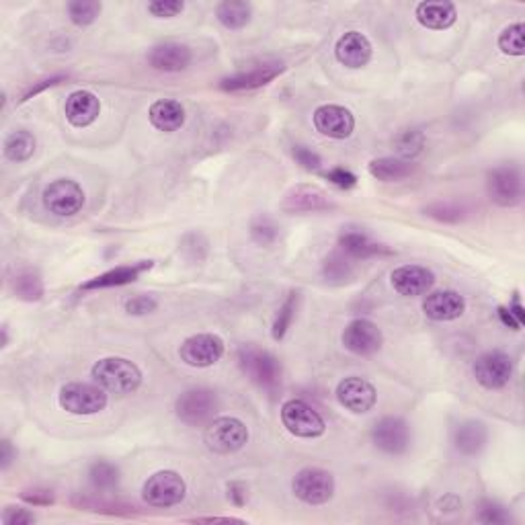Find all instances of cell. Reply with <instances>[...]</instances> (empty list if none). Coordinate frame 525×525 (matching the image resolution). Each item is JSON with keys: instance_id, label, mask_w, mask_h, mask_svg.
<instances>
[{"instance_id": "cell-1", "label": "cell", "mask_w": 525, "mask_h": 525, "mask_svg": "<svg viewBox=\"0 0 525 525\" xmlns=\"http://www.w3.org/2000/svg\"><path fill=\"white\" fill-rule=\"evenodd\" d=\"M90 376L111 394H131L142 384V369L125 357H103L90 369Z\"/></svg>"}, {"instance_id": "cell-2", "label": "cell", "mask_w": 525, "mask_h": 525, "mask_svg": "<svg viewBox=\"0 0 525 525\" xmlns=\"http://www.w3.org/2000/svg\"><path fill=\"white\" fill-rule=\"evenodd\" d=\"M238 366L258 388L275 392L282 384V363L273 353L257 345H242L236 353Z\"/></svg>"}, {"instance_id": "cell-3", "label": "cell", "mask_w": 525, "mask_h": 525, "mask_svg": "<svg viewBox=\"0 0 525 525\" xmlns=\"http://www.w3.org/2000/svg\"><path fill=\"white\" fill-rule=\"evenodd\" d=\"M60 407L70 415L89 417L97 415L107 409L109 396L107 390H103L99 384H89V382H70L66 386H62L58 394Z\"/></svg>"}, {"instance_id": "cell-4", "label": "cell", "mask_w": 525, "mask_h": 525, "mask_svg": "<svg viewBox=\"0 0 525 525\" xmlns=\"http://www.w3.org/2000/svg\"><path fill=\"white\" fill-rule=\"evenodd\" d=\"M204 441L209 452L228 456V453L241 452L249 444V429L241 419L218 417L207 425Z\"/></svg>"}, {"instance_id": "cell-5", "label": "cell", "mask_w": 525, "mask_h": 525, "mask_svg": "<svg viewBox=\"0 0 525 525\" xmlns=\"http://www.w3.org/2000/svg\"><path fill=\"white\" fill-rule=\"evenodd\" d=\"M218 409V394L209 388L185 390L183 394L174 401V415L179 417L181 423H185L189 427H199L212 421Z\"/></svg>"}, {"instance_id": "cell-6", "label": "cell", "mask_w": 525, "mask_h": 525, "mask_svg": "<svg viewBox=\"0 0 525 525\" xmlns=\"http://www.w3.org/2000/svg\"><path fill=\"white\" fill-rule=\"evenodd\" d=\"M282 423L292 436L302 439H317L326 433V421L320 412L300 398H292L282 404Z\"/></svg>"}, {"instance_id": "cell-7", "label": "cell", "mask_w": 525, "mask_h": 525, "mask_svg": "<svg viewBox=\"0 0 525 525\" xmlns=\"http://www.w3.org/2000/svg\"><path fill=\"white\" fill-rule=\"evenodd\" d=\"M187 495V485L183 476L174 470H160L154 472L148 480L144 482L142 496L150 507L169 509L179 505Z\"/></svg>"}, {"instance_id": "cell-8", "label": "cell", "mask_w": 525, "mask_h": 525, "mask_svg": "<svg viewBox=\"0 0 525 525\" xmlns=\"http://www.w3.org/2000/svg\"><path fill=\"white\" fill-rule=\"evenodd\" d=\"M292 491L306 505H325L334 495V476L325 468H302L293 476Z\"/></svg>"}, {"instance_id": "cell-9", "label": "cell", "mask_w": 525, "mask_h": 525, "mask_svg": "<svg viewBox=\"0 0 525 525\" xmlns=\"http://www.w3.org/2000/svg\"><path fill=\"white\" fill-rule=\"evenodd\" d=\"M44 206L54 216L70 218L85 206V191L72 179H55L44 189Z\"/></svg>"}, {"instance_id": "cell-10", "label": "cell", "mask_w": 525, "mask_h": 525, "mask_svg": "<svg viewBox=\"0 0 525 525\" xmlns=\"http://www.w3.org/2000/svg\"><path fill=\"white\" fill-rule=\"evenodd\" d=\"M487 193L493 204L501 207H513L523 198L521 173L515 166H496L487 177Z\"/></svg>"}, {"instance_id": "cell-11", "label": "cell", "mask_w": 525, "mask_h": 525, "mask_svg": "<svg viewBox=\"0 0 525 525\" xmlns=\"http://www.w3.org/2000/svg\"><path fill=\"white\" fill-rule=\"evenodd\" d=\"M224 351L226 347L218 334L199 333L181 343L179 355L181 361L189 368H209L222 360Z\"/></svg>"}, {"instance_id": "cell-12", "label": "cell", "mask_w": 525, "mask_h": 525, "mask_svg": "<svg viewBox=\"0 0 525 525\" xmlns=\"http://www.w3.org/2000/svg\"><path fill=\"white\" fill-rule=\"evenodd\" d=\"M472 374L487 390H501L513 377V360L503 351H487L474 361Z\"/></svg>"}, {"instance_id": "cell-13", "label": "cell", "mask_w": 525, "mask_h": 525, "mask_svg": "<svg viewBox=\"0 0 525 525\" xmlns=\"http://www.w3.org/2000/svg\"><path fill=\"white\" fill-rule=\"evenodd\" d=\"M411 427L401 417H382L374 425L372 441L377 450L388 456H402L411 447Z\"/></svg>"}, {"instance_id": "cell-14", "label": "cell", "mask_w": 525, "mask_h": 525, "mask_svg": "<svg viewBox=\"0 0 525 525\" xmlns=\"http://www.w3.org/2000/svg\"><path fill=\"white\" fill-rule=\"evenodd\" d=\"M384 334L377 325L368 318H355L343 331V345L353 355L368 357L382 349Z\"/></svg>"}, {"instance_id": "cell-15", "label": "cell", "mask_w": 525, "mask_h": 525, "mask_svg": "<svg viewBox=\"0 0 525 525\" xmlns=\"http://www.w3.org/2000/svg\"><path fill=\"white\" fill-rule=\"evenodd\" d=\"M337 401L341 402V407L351 411L353 415H366L376 407L377 392L374 384L368 382L366 377L349 376L339 382Z\"/></svg>"}, {"instance_id": "cell-16", "label": "cell", "mask_w": 525, "mask_h": 525, "mask_svg": "<svg viewBox=\"0 0 525 525\" xmlns=\"http://www.w3.org/2000/svg\"><path fill=\"white\" fill-rule=\"evenodd\" d=\"M285 70L282 62H265L255 68L244 70V72H236L233 76L220 80V89L226 93H244V90H257L261 87H267Z\"/></svg>"}, {"instance_id": "cell-17", "label": "cell", "mask_w": 525, "mask_h": 525, "mask_svg": "<svg viewBox=\"0 0 525 525\" xmlns=\"http://www.w3.org/2000/svg\"><path fill=\"white\" fill-rule=\"evenodd\" d=\"M312 122L318 134L333 140H345L355 130L353 114L349 109L341 107V105H320L314 111Z\"/></svg>"}, {"instance_id": "cell-18", "label": "cell", "mask_w": 525, "mask_h": 525, "mask_svg": "<svg viewBox=\"0 0 525 525\" xmlns=\"http://www.w3.org/2000/svg\"><path fill=\"white\" fill-rule=\"evenodd\" d=\"M390 284L394 292L404 298L425 296L436 284V273L423 265H402V267L392 271Z\"/></svg>"}, {"instance_id": "cell-19", "label": "cell", "mask_w": 525, "mask_h": 525, "mask_svg": "<svg viewBox=\"0 0 525 525\" xmlns=\"http://www.w3.org/2000/svg\"><path fill=\"white\" fill-rule=\"evenodd\" d=\"M372 41L361 31H347L345 35H341L337 46H334V55H337L339 64L351 70L368 66L369 60H372Z\"/></svg>"}, {"instance_id": "cell-20", "label": "cell", "mask_w": 525, "mask_h": 525, "mask_svg": "<svg viewBox=\"0 0 525 525\" xmlns=\"http://www.w3.org/2000/svg\"><path fill=\"white\" fill-rule=\"evenodd\" d=\"M423 312L427 318L436 322H450L464 317L466 300L461 293L453 290H441L427 293L423 300Z\"/></svg>"}, {"instance_id": "cell-21", "label": "cell", "mask_w": 525, "mask_h": 525, "mask_svg": "<svg viewBox=\"0 0 525 525\" xmlns=\"http://www.w3.org/2000/svg\"><path fill=\"white\" fill-rule=\"evenodd\" d=\"M101 115L99 97L90 90H74L66 99V119L74 128H89Z\"/></svg>"}, {"instance_id": "cell-22", "label": "cell", "mask_w": 525, "mask_h": 525, "mask_svg": "<svg viewBox=\"0 0 525 525\" xmlns=\"http://www.w3.org/2000/svg\"><path fill=\"white\" fill-rule=\"evenodd\" d=\"M152 261H140V263H131V265H122V267L109 269L97 275L93 279H89L80 285V290L85 292H93V290H107V288H119V285H128L134 284L136 279L144 275L146 271L152 269Z\"/></svg>"}, {"instance_id": "cell-23", "label": "cell", "mask_w": 525, "mask_h": 525, "mask_svg": "<svg viewBox=\"0 0 525 525\" xmlns=\"http://www.w3.org/2000/svg\"><path fill=\"white\" fill-rule=\"evenodd\" d=\"M191 60V50L183 44H174V41L154 46L148 54V64L158 72H181V70L189 68Z\"/></svg>"}, {"instance_id": "cell-24", "label": "cell", "mask_w": 525, "mask_h": 525, "mask_svg": "<svg viewBox=\"0 0 525 525\" xmlns=\"http://www.w3.org/2000/svg\"><path fill=\"white\" fill-rule=\"evenodd\" d=\"M285 212L292 214H306V212H325V209L333 207L328 195L318 187L312 185H300L284 198Z\"/></svg>"}, {"instance_id": "cell-25", "label": "cell", "mask_w": 525, "mask_h": 525, "mask_svg": "<svg viewBox=\"0 0 525 525\" xmlns=\"http://www.w3.org/2000/svg\"><path fill=\"white\" fill-rule=\"evenodd\" d=\"M415 17L427 30L444 31L456 23L458 11L456 4L447 3V0H425V3L417 4Z\"/></svg>"}, {"instance_id": "cell-26", "label": "cell", "mask_w": 525, "mask_h": 525, "mask_svg": "<svg viewBox=\"0 0 525 525\" xmlns=\"http://www.w3.org/2000/svg\"><path fill=\"white\" fill-rule=\"evenodd\" d=\"M339 250L345 257L351 258V261H363V258H372L377 255H392V250L384 244L376 242L369 238L366 233H360V230H347L339 238Z\"/></svg>"}, {"instance_id": "cell-27", "label": "cell", "mask_w": 525, "mask_h": 525, "mask_svg": "<svg viewBox=\"0 0 525 525\" xmlns=\"http://www.w3.org/2000/svg\"><path fill=\"white\" fill-rule=\"evenodd\" d=\"M150 123L158 131H165V134H173L183 128L185 123V107L179 101L174 99H158L152 103L148 111Z\"/></svg>"}, {"instance_id": "cell-28", "label": "cell", "mask_w": 525, "mask_h": 525, "mask_svg": "<svg viewBox=\"0 0 525 525\" xmlns=\"http://www.w3.org/2000/svg\"><path fill=\"white\" fill-rule=\"evenodd\" d=\"M487 441V425L480 421H464L453 431V447H456L461 456H476V453H480L485 450Z\"/></svg>"}, {"instance_id": "cell-29", "label": "cell", "mask_w": 525, "mask_h": 525, "mask_svg": "<svg viewBox=\"0 0 525 525\" xmlns=\"http://www.w3.org/2000/svg\"><path fill=\"white\" fill-rule=\"evenodd\" d=\"M368 171L374 179L382 181V183H398V181L409 179L411 174L415 173V165H412L411 160L384 157V158L372 160L368 166Z\"/></svg>"}, {"instance_id": "cell-30", "label": "cell", "mask_w": 525, "mask_h": 525, "mask_svg": "<svg viewBox=\"0 0 525 525\" xmlns=\"http://www.w3.org/2000/svg\"><path fill=\"white\" fill-rule=\"evenodd\" d=\"M250 17H253V6L242 0H224L216 6V19L230 31L244 30L250 23Z\"/></svg>"}, {"instance_id": "cell-31", "label": "cell", "mask_w": 525, "mask_h": 525, "mask_svg": "<svg viewBox=\"0 0 525 525\" xmlns=\"http://www.w3.org/2000/svg\"><path fill=\"white\" fill-rule=\"evenodd\" d=\"M35 146H38V140H35L31 131L15 130L4 138L3 152L11 163H25V160H30L33 157Z\"/></svg>"}, {"instance_id": "cell-32", "label": "cell", "mask_w": 525, "mask_h": 525, "mask_svg": "<svg viewBox=\"0 0 525 525\" xmlns=\"http://www.w3.org/2000/svg\"><path fill=\"white\" fill-rule=\"evenodd\" d=\"M13 285V293L23 302H39L44 298L46 288H44V279L39 277V273H35L31 269L19 271L15 277L11 279Z\"/></svg>"}, {"instance_id": "cell-33", "label": "cell", "mask_w": 525, "mask_h": 525, "mask_svg": "<svg viewBox=\"0 0 525 525\" xmlns=\"http://www.w3.org/2000/svg\"><path fill=\"white\" fill-rule=\"evenodd\" d=\"M89 478L97 491H114L119 485V468L111 464V461L99 460L90 466Z\"/></svg>"}, {"instance_id": "cell-34", "label": "cell", "mask_w": 525, "mask_h": 525, "mask_svg": "<svg viewBox=\"0 0 525 525\" xmlns=\"http://www.w3.org/2000/svg\"><path fill=\"white\" fill-rule=\"evenodd\" d=\"M66 11H68L70 21H72L74 25L89 27L99 19L103 4L97 3V0H72V3H68Z\"/></svg>"}, {"instance_id": "cell-35", "label": "cell", "mask_w": 525, "mask_h": 525, "mask_svg": "<svg viewBox=\"0 0 525 525\" xmlns=\"http://www.w3.org/2000/svg\"><path fill=\"white\" fill-rule=\"evenodd\" d=\"M499 50L505 55H517V58L525 54V25L523 23H513L501 31Z\"/></svg>"}, {"instance_id": "cell-36", "label": "cell", "mask_w": 525, "mask_h": 525, "mask_svg": "<svg viewBox=\"0 0 525 525\" xmlns=\"http://www.w3.org/2000/svg\"><path fill=\"white\" fill-rule=\"evenodd\" d=\"M296 304H298V293L292 292L290 296L285 298L282 308L277 310V317L275 320H273V328H271V334L275 341H282L285 334H288L292 322L293 318H296Z\"/></svg>"}, {"instance_id": "cell-37", "label": "cell", "mask_w": 525, "mask_h": 525, "mask_svg": "<svg viewBox=\"0 0 525 525\" xmlns=\"http://www.w3.org/2000/svg\"><path fill=\"white\" fill-rule=\"evenodd\" d=\"M425 214L437 222L456 224L466 218V207L456 201H437V204L425 207Z\"/></svg>"}, {"instance_id": "cell-38", "label": "cell", "mask_w": 525, "mask_h": 525, "mask_svg": "<svg viewBox=\"0 0 525 525\" xmlns=\"http://www.w3.org/2000/svg\"><path fill=\"white\" fill-rule=\"evenodd\" d=\"M394 144H396L398 158L411 160L423 150L425 138H423V134L419 130H404V131H401V134H398Z\"/></svg>"}, {"instance_id": "cell-39", "label": "cell", "mask_w": 525, "mask_h": 525, "mask_svg": "<svg viewBox=\"0 0 525 525\" xmlns=\"http://www.w3.org/2000/svg\"><path fill=\"white\" fill-rule=\"evenodd\" d=\"M353 273V263L351 258L345 257L341 250H334V253L325 261V277L328 282H343V279H349Z\"/></svg>"}, {"instance_id": "cell-40", "label": "cell", "mask_w": 525, "mask_h": 525, "mask_svg": "<svg viewBox=\"0 0 525 525\" xmlns=\"http://www.w3.org/2000/svg\"><path fill=\"white\" fill-rule=\"evenodd\" d=\"M277 226L275 222L269 218H257L250 226V238L258 244V247H271L277 241Z\"/></svg>"}, {"instance_id": "cell-41", "label": "cell", "mask_w": 525, "mask_h": 525, "mask_svg": "<svg viewBox=\"0 0 525 525\" xmlns=\"http://www.w3.org/2000/svg\"><path fill=\"white\" fill-rule=\"evenodd\" d=\"M79 505L87 511H99V513L107 515H131L136 507L125 505V503H107V501H97V499H85L80 501Z\"/></svg>"}, {"instance_id": "cell-42", "label": "cell", "mask_w": 525, "mask_h": 525, "mask_svg": "<svg viewBox=\"0 0 525 525\" xmlns=\"http://www.w3.org/2000/svg\"><path fill=\"white\" fill-rule=\"evenodd\" d=\"M146 9L157 19H173L185 11V3H181V0H154V3H148Z\"/></svg>"}, {"instance_id": "cell-43", "label": "cell", "mask_w": 525, "mask_h": 525, "mask_svg": "<svg viewBox=\"0 0 525 525\" xmlns=\"http://www.w3.org/2000/svg\"><path fill=\"white\" fill-rule=\"evenodd\" d=\"M509 513L507 509L499 505V503L495 501H485L480 505V513H478V521L482 523H493V525H503V523H509Z\"/></svg>"}, {"instance_id": "cell-44", "label": "cell", "mask_w": 525, "mask_h": 525, "mask_svg": "<svg viewBox=\"0 0 525 525\" xmlns=\"http://www.w3.org/2000/svg\"><path fill=\"white\" fill-rule=\"evenodd\" d=\"M292 154H293V160H296V163L302 166L304 171H310V173L312 171H320L322 158L318 157L317 152L308 148V146H293Z\"/></svg>"}, {"instance_id": "cell-45", "label": "cell", "mask_w": 525, "mask_h": 525, "mask_svg": "<svg viewBox=\"0 0 525 525\" xmlns=\"http://www.w3.org/2000/svg\"><path fill=\"white\" fill-rule=\"evenodd\" d=\"M158 308V302L152 296H134L125 302V312L134 314V317H144Z\"/></svg>"}, {"instance_id": "cell-46", "label": "cell", "mask_w": 525, "mask_h": 525, "mask_svg": "<svg viewBox=\"0 0 525 525\" xmlns=\"http://www.w3.org/2000/svg\"><path fill=\"white\" fill-rule=\"evenodd\" d=\"M325 177L328 179V183H333L334 187H339V189H345V191H347V189H353L357 185L355 174L351 171L343 169V166H337V169L328 171Z\"/></svg>"}, {"instance_id": "cell-47", "label": "cell", "mask_w": 525, "mask_h": 525, "mask_svg": "<svg viewBox=\"0 0 525 525\" xmlns=\"http://www.w3.org/2000/svg\"><path fill=\"white\" fill-rule=\"evenodd\" d=\"M4 525H30L35 523V515L23 507H6L3 513Z\"/></svg>"}, {"instance_id": "cell-48", "label": "cell", "mask_w": 525, "mask_h": 525, "mask_svg": "<svg viewBox=\"0 0 525 525\" xmlns=\"http://www.w3.org/2000/svg\"><path fill=\"white\" fill-rule=\"evenodd\" d=\"M21 499L35 507H46L54 503V495L52 491H46V488H30V491L21 493Z\"/></svg>"}, {"instance_id": "cell-49", "label": "cell", "mask_w": 525, "mask_h": 525, "mask_svg": "<svg viewBox=\"0 0 525 525\" xmlns=\"http://www.w3.org/2000/svg\"><path fill=\"white\" fill-rule=\"evenodd\" d=\"M62 80H64V76H52V79H47V80H41V82H38V85L31 87V89H27L25 93L21 95L19 103H25V101L33 99V97H35V95H39L41 90H46V89H52V87H55V85H58V82H62Z\"/></svg>"}, {"instance_id": "cell-50", "label": "cell", "mask_w": 525, "mask_h": 525, "mask_svg": "<svg viewBox=\"0 0 525 525\" xmlns=\"http://www.w3.org/2000/svg\"><path fill=\"white\" fill-rule=\"evenodd\" d=\"M228 499L233 501L236 507H242L244 503H247V499H249L247 485H242V482H230V485H228Z\"/></svg>"}, {"instance_id": "cell-51", "label": "cell", "mask_w": 525, "mask_h": 525, "mask_svg": "<svg viewBox=\"0 0 525 525\" xmlns=\"http://www.w3.org/2000/svg\"><path fill=\"white\" fill-rule=\"evenodd\" d=\"M15 458H17V453H15V450H13L11 441L9 439L0 441V468H3V470H9V466L13 464V460Z\"/></svg>"}, {"instance_id": "cell-52", "label": "cell", "mask_w": 525, "mask_h": 525, "mask_svg": "<svg viewBox=\"0 0 525 525\" xmlns=\"http://www.w3.org/2000/svg\"><path fill=\"white\" fill-rule=\"evenodd\" d=\"M496 312H499V318H501L503 325H505V326H511V328H513V331H520L521 325H520V322L515 320L513 314L509 312V308H505V306H499V310H496Z\"/></svg>"}, {"instance_id": "cell-53", "label": "cell", "mask_w": 525, "mask_h": 525, "mask_svg": "<svg viewBox=\"0 0 525 525\" xmlns=\"http://www.w3.org/2000/svg\"><path fill=\"white\" fill-rule=\"evenodd\" d=\"M191 521L193 523H230V521L241 523V520H236V517H195V520Z\"/></svg>"}, {"instance_id": "cell-54", "label": "cell", "mask_w": 525, "mask_h": 525, "mask_svg": "<svg viewBox=\"0 0 525 525\" xmlns=\"http://www.w3.org/2000/svg\"><path fill=\"white\" fill-rule=\"evenodd\" d=\"M509 312H511V314H513V317H515V320H517V322H520V325L523 326V322H525V314H523V308H521V302H520V298H517V296H515V300H513V304H511V306H509Z\"/></svg>"}, {"instance_id": "cell-55", "label": "cell", "mask_w": 525, "mask_h": 525, "mask_svg": "<svg viewBox=\"0 0 525 525\" xmlns=\"http://www.w3.org/2000/svg\"><path fill=\"white\" fill-rule=\"evenodd\" d=\"M9 345V333H6V326H3V347Z\"/></svg>"}]
</instances>
